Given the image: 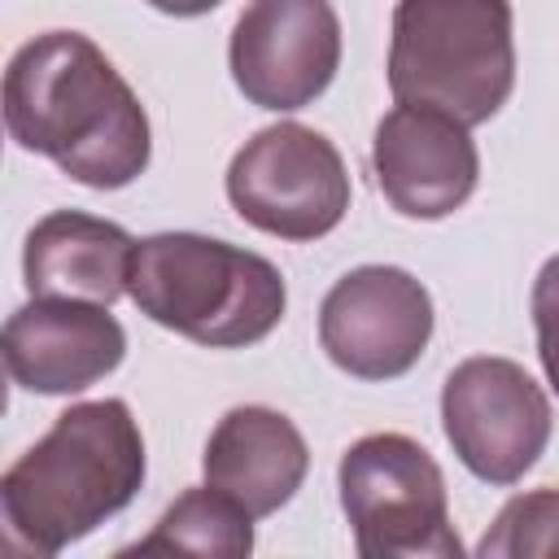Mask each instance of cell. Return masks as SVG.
<instances>
[{
  "mask_svg": "<svg viewBox=\"0 0 559 559\" xmlns=\"http://www.w3.org/2000/svg\"><path fill=\"white\" fill-rule=\"evenodd\" d=\"M4 127L17 148L96 192L135 183L153 157L140 96L83 31H44L9 57Z\"/></svg>",
  "mask_w": 559,
  "mask_h": 559,
  "instance_id": "obj_1",
  "label": "cell"
},
{
  "mask_svg": "<svg viewBox=\"0 0 559 559\" xmlns=\"http://www.w3.org/2000/svg\"><path fill=\"white\" fill-rule=\"evenodd\" d=\"M341 511L362 559H459L437 459L406 432H367L336 463Z\"/></svg>",
  "mask_w": 559,
  "mask_h": 559,
  "instance_id": "obj_5",
  "label": "cell"
},
{
  "mask_svg": "<svg viewBox=\"0 0 559 559\" xmlns=\"http://www.w3.org/2000/svg\"><path fill=\"white\" fill-rule=\"evenodd\" d=\"M533 332H537L542 371L559 393V253L546 258L533 280Z\"/></svg>",
  "mask_w": 559,
  "mask_h": 559,
  "instance_id": "obj_16",
  "label": "cell"
},
{
  "mask_svg": "<svg viewBox=\"0 0 559 559\" xmlns=\"http://www.w3.org/2000/svg\"><path fill=\"white\" fill-rule=\"evenodd\" d=\"M441 428L476 480L515 485L542 459L555 415L546 389L520 362L476 354L441 384Z\"/></svg>",
  "mask_w": 559,
  "mask_h": 559,
  "instance_id": "obj_7",
  "label": "cell"
},
{
  "mask_svg": "<svg viewBox=\"0 0 559 559\" xmlns=\"http://www.w3.org/2000/svg\"><path fill=\"white\" fill-rule=\"evenodd\" d=\"M131 258L135 240L127 236V227L83 210H52L26 231L22 275L31 297L114 306L127 293Z\"/></svg>",
  "mask_w": 559,
  "mask_h": 559,
  "instance_id": "obj_13",
  "label": "cell"
},
{
  "mask_svg": "<svg viewBox=\"0 0 559 559\" xmlns=\"http://www.w3.org/2000/svg\"><path fill=\"white\" fill-rule=\"evenodd\" d=\"M127 297L144 319L205 349L258 345L288 310V288L271 258L201 231L135 240Z\"/></svg>",
  "mask_w": 559,
  "mask_h": 559,
  "instance_id": "obj_3",
  "label": "cell"
},
{
  "mask_svg": "<svg viewBox=\"0 0 559 559\" xmlns=\"http://www.w3.org/2000/svg\"><path fill=\"white\" fill-rule=\"evenodd\" d=\"M148 472L144 437L122 397L74 402L0 476L4 542L52 559L131 507Z\"/></svg>",
  "mask_w": 559,
  "mask_h": 559,
  "instance_id": "obj_2",
  "label": "cell"
},
{
  "mask_svg": "<svg viewBox=\"0 0 559 559\" xmlns=\"http://www.w3.org/2000/svg\"><path fill=\"white\" fill-rule=\"evenodd\" d=\"M515 87L511 0H397L389 31V92L463 127L489 122Z\"/></svg>",
  "mask_w": 559,
  "mask_h": 559,
  "instance_id": "obj_4",
  "label": "cell"
},
{
  "mask_svg": "<svg viewBox=\"0 0 559 559\" xmlns=\"http://www.w3.org/2000/svg\"><path fill=\"white\" fill-rule=\"evenodd\" d=\"M240 96L293 114L314 105L341 70V17L332 0H249L227 39Z\"/></svg>",
  "mask_w": 559,
  "mask_h": 559,
  "instance_id": "obj_8",
  "label": "cell"
},
{
  "mask_svg": "<svg viewBox=\"0 0 559 559\" xmlns=\"http://www.w3.org/2000/svg\"><path fill=\"white\" fill-rule=\"evenodd\" d=\"M480 559H555L559 555V489L542 485L502 502L485 537L476 542Z\"/></svg>",
  "mask_w": 559,
  "mask_h": 559,
  "instance_id": "obj_15",
  "label": "cell"
},
{
  "mask_svg": "<svg viewBox=\"0 0 559 559\" xmlns=\"http://www.w3.org/2000/svg\"><path fill=\"white\" fill-rule=\"evenodd\" d=\"M0 354L26 393L70 397L118 371L127 358V332L96 301L70 297H31L4 319Z\"/></svg>",
  "mask_w": 559,
  "mask_h": 559,
  "instance_id": "obj_11",
  "label": "cell"
},
{
  "mask_svg": "<svg viewBox=\"0 0 559 559\" xmlns=\"http://www.w3.org/2000/svg\"><path fill=\"white\" fill-rule=\"evenodd\" d=\"M371 170L402 218H445L476 192L480 153L472 127L428 105H393L376 122Z\"/></svg>",
  "mask_w": 559,
  "mask_h": 559,
  "instance_id": "obj_10",
  "label": "cell"
},
{
  "mask_svg": "<svg viewBox=\"0 0 559 559\" xmlns=\"http://www.w3.org/2000/svg\"><path fill=\"white\" fill-rule=\"evenodd\" d=\"M432 341V297L402 266H354L319 306V345L354 380L406 376Z\"/></svg>",
  "mask_w": 559,
  "mask_h": 559,
  "instance_id": "obj_9",
  "label": "cell"
},
{
  "mask_svg": "<svg viewBox=\"0 0 559 559\" xmlns=\"http://www.w3.org/2000/svg\"><path fill=\"white\" fill-rule=\"evenodd\" d=\"M205 485L240 502L253 520L275 515L301 489L310 450L301 428L271 406H231L201 454Z\"/></svg>",
  "mask_w": 559,
  "mask_h": 559,
  "instance_id": "obj_12",
  "label": "cell"
},
{
  "mask_svg": "<svg viewBox=\"0 0 559 559\" xmlns=\"http://www.w3.org/2000/svg\"><path fill=\"white\" fill-rule=\"evenodd\" d=\"M349 192L341 148L306 122L253 131L227 166L231 210L249 227L297 245L336 231L349 210Z\"/></svg>",
  "mask_w": 559,
  "mask_h": 559,
  "instance_id": "obj_6",
  "label": "cell"
},
{
  "mask_svg": "<svg viewBox=\"0 0 559 559\" xmlns=\"http://www.w3.org/2000/svg\"><path fill=\"white\" fill-rule=\"evenodd\" d=\"M223 555V559H245L253 550V515L231 502L227 493L201 485V489H183L162 520L153 524L148 537H140L135 546H127L122 555Z\"/></svg>",
  "mask_w": 559,
  "mask_h": 559,
  "instance_id": "obj_14",
  "label": "cell"
},
{
  "mask_svg": "<svg viewBox=\"0 0 559 559\" xmlns=\"http://www.w3.org/2000/svg\"><path fill=\"white\" fill-rule=\"evenodd\" d=\"M144 4H153V9L166 13V17H201V13L218 9L223 0H144Z\"/></svg>",
  "mask_w": 559,
  "mask_h": 559,
  "instance_id": "obj_17",
  "label": "cell"
}]
</instances>
